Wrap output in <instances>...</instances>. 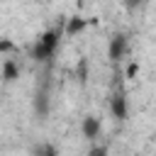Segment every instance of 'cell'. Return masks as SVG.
<instances>
[{"mask_svg": "<svg viewBox=\"0 0 156 156\" xmlns=\"http://www.w3.org/2000/svg\"><path fill=\"white\" fill-rule=\"evenodd\" d=\"M124 51H127V37L119 32V34H115V37L110 39V46H107V56H110L112 61H119V58L124 56Z\"/></svg>", "mask_w": 156, "mask_h": 156, "instance_id": "cell-1", "label": "cell"}, {"mask_svg": "<svg viewBox=\"0 0 156 156\" xmlns=\"http://www.w3.org/2000/svg\"><path fill=\"white\" fill-rule=\"evenodd\" d=\"M58 37H61L58 29H49V32H44V34L39 37V44L54 56V51H56V46H58Z\"/></svg>", "mask_w": 156, "mask_h": 156, "instance_id": "cell-2", "label": "cell"}, {"mask_svg": "<svg viewBox=\"0 0 156 156\" xmlns=\"http://www.w3.org/2000/svg\"><path fill=\"white\" fill-rule=\"evenodd\" d=\"M34 112H37V117H46L49 115V95H46V88H41L37 95H34Z\"/></svg>", "mask_w": 156, "mask_h": 156, "instance_id": "cell-3", "label": "cell"}, {"mask_svg": "<svg viewBox=\"0 0 156 156\" xmlns=\"http://www.w3.org/2000/svg\"><path fill=\"white\" fill-rule=\"evenodd\" d=\"M80 127H83V136H85V139H90V141L98 139V134H100V119H98V117H93V115L85 117Z\"/></svg>", "mask_w": 156, "mask_h": 156, "instance_id": "cell-4", "label": "cell"}, {"mask_svg": "<svg viewBox=\"0 0 156 156\" xmlns=\"http://www.w3.org/2000/svg\"><path fill=\"white\" fill-rule=\"evenodd\" d=\"M110 107H112V115H115L117 119H127V100H124L122 93H117V95L112 98Z\"/></svg>", "mask_w": 156, "mask_h": 156, "instance_id": "cell-5", "label": "cell"}, {"mask_svg": "<svg viewBox=\"0 0 156 156\" xmlns=\"http://www.w3.org/2000/svg\"><path fill=\"white\" fill-rule=\"evenodd\" d=\"M85 24H88V20H83V17L73 15V17H68V22H66V34H68V37H76L78 32H83V29H85Z\"/></svg>", "mask_w": 156, "mask_h": 156, "instance_id": "cell-6", "label": "cell"}, {"mask_svg": "<svg viewBox=\"0 0 156 156\" xmlns=\"http://www.w3.org/2000/svg\"><path fill=\"white\" fill-rule=\"evenodd\" d=\"M15 78H20V68H17L15 61L7 58V61L2 63V80H5V83H12Z\"/></svg>", "mask_w": 156, "mask_h": 156, "instance_id": "cell-7", "label": "cell"}, {"mask_svg": "<svg viewBox=\"0 0 156 156\" xmlns=\"http://www.w3.org/2000/svg\"><path fill=\"white\" fill-rule=\"evenodd\" d=\"M32 156H58V151H56V146H54V144L41 141V144H37V146L32 149Z\"/></svg>", "mask_w": 156, "mask_h": 156, "instance_id": "cell-8", "label": "cell"}, {"mask_svg": "<svg viewBox=\"0 0 156 156\" xmlns=\"http://www.w3.org/2000/svg\"><path fill=\"white\" fill-rule=\"evenodd\" d=\"M32 58H37V61H49V58H51V54L39 44V39H37V44H34V49H32Z\"/></svg>", "mask_w": 156, "mask_h": 156, "instance_id": "cell-9", "label": "cell"}, {"mask_svg": "<svg viewBox=\"0 0 156 156\" xmlns=\"http://www.w3.org/2000/svg\"><path fill=\"white\" fill-rule=\"evenodd\" d=\"M7 51H15V44L10 39H0V54H7Z\"/></svg>", "mask_w": 156, "mask_h": 156, "instance_id": "cell-10", "label": "cell"}, {"mask_svg": "<svg viewBox=\"0 0 156 156\" xmlns=\"http://www.w3.org/2000/svg\"><path fill=\"white\" fill-rule=\"evenodd\" d=\"M105 154H107V149H105V146H93L88 156H105Z\"/></svg>", "mask_w": 156, "mask_h": 156, "instance_id": "cell-11", "label": "cell"}, {"mask_svg": "<svg viewBox=\"0 0 156 156\" xmlns=\"http://www.w3.org/2000/svg\"><path fill=\"white\" fill-rule=\"evenodd\" d=\"M141 2H144V0H124V7H127V10H136Z\"/></svg>", "mask_w": 156, "mask_h": 156, "instance_id": "cell-12", "label": "cell"}, {"mask_svg": "<svg viewBox=\"0 0 156 156\" xmlns=\"http://www.w3.org/2000/svg\"><path fill=\"white\" fill-rule=\"evenodd\" d=\"M136 71H139V66H136V63H129V66H127V78H134Z\"/></svg>", "mask_w": 156, "mask_h": 156, "instance_id": "cell-13", "label": "cell"}]
</instances>
